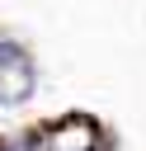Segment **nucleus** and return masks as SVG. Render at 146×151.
I'll use <instances>...</instances> for the list:
<instances>
[{
    "label": "nucleus",
    "mask_w": 146,
    "mask_h": 151,
    "mask_svg": "<svg viewBox=\"0 0 146 151\" xmlns=\"http://www.w3.org/2000/svg\"><path fill=\"white\" fill-rule=\"evenodd\" d=\"M108 132L89 113H66L57 123L38 127V151H108Z\"/></svg>",
    "instance_id": "nucleus-1"
}]
</instances>
